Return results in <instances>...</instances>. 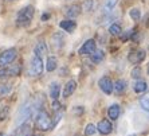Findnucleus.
<instances>
[{
	"label": "nucleus",
	"mask_w": 149,
	"mask_h": 136,
	"mask_svg": "<svg viewBox=\"0 0 149 136\" xmlns=\"http://www.w3.org/2000/svg\"><path fill=\"white\" fill-rule=\"evenodd\" d=\"M40 100H39V97L34 98V100H28V101L22 107L19 113H17V124H22V123L27 121V120L32 116L34 111L40 109Z\"/></svg>",
	"instance_id": "nucleus-1"
},
{
	"label": "nucleus",
	"mask_w": 149,
	"mask_h": 136,
	"mask_svg": "<svg viewBox=\"0 0 149 136\" xmlns=\"http://www.w3.org/2000/svg\"><path fill=\"white\" fill-rule=\"evenodd\" d=\"M35 14V10L32 6H26L23 7L19 12H17V16H16V25L20 26V27H26L31 23L32 18H34Z\"/></svg>",
	"instance_id": "nucleus-2"
},
{
	"label": "nucleus",
	"mask_w": 149,
	"mask_h": 136,
	"mask_svg": "<svg viewBox=\"0 0 149 136\" xmlns=\"http://www.w3.org/2000/svg\"><path fill=\"white\" fill-rule=\"evenodd\" d=\"M35 125L36 128L40 131H49L52 128V121L50 119V116L47 112L45 111H39L36 117H35Z\"/></svg>",
	"instance_id": "nucleus-3"
},
{
	"label": "nucleus",
	"mask_w": 149,
	"mask_h": 136,
	"mask_svg": "<svg viewBox=\"0 0 149 136\" xmlns=\"http://www.w3.org/2000/svg\"><path fill=\"white\" fill-rule=\"evenodd\" d=\"M43 73V62L42 58L38 55H34L30 62V69H28V74L31 77H38Z\"/></svg>",
	"instance_id": "nucleus-4"
},
{
	"label": "nucleus",
	"mask_w": 149,
	"mask_h": 136,
	"mask_svg": "<svg viewBox=\"0 0 149 136\" xmlns=\"http://www.w3.org/2000/svg\"><path fill=\"white\" fill-rule=\"evenodd\" d=\"M17 57V53L15 49H8L0 54V67H6L14 62Z\"/></svg>",
	"instance_id": "nucleus-5"
},
{
	"label": "nucleus",
	"mask_w": 149,
	"mask_h": 136,
	"mask_svg": "<svg viewBox=\"0 0 149 136\" xmlns=\"http://www.w3.org/2000/svg\"><path fill=\"white\" fill-rule=\"evenodd\" d=\"M20 65H14V66H10L7 69H1L0 70V80H4V78H8V77H15L20 74Z\"/></svg>",
	"instance_id": "nucleus-6"
},
{
	"label": "nucleus",
	"mask_w": 149,
	"mask_h": 136,
	"mask_svg": "<svg viewBox=\"0 0 149 136\" xmlns=\"http://www.w3.org/2000/svg\"><path fill=\"white\" fill-rule=\"evenodd\" d=\"M145 57H146V54H145V51L142 49H136V50H132L130 51V54H129V57H128V60H129V62H132V63H134V65H137V63H140V62H142V61L145 60Z\"/></svg>",
	"instance_id": "nucleus-7"
},
{
	"label": "nucleus",
	"mask_w": 149,
	"mask_h": 136,
	"mask_svg": "<svg viewBox=\"0 0 149 136\" xmlns=\"http://www.w3.org/2000/svg\"><path fill=\"white\" fill-rule=\"evenodd\" d=\"M95 51V42L93 39H89L83 43V46L79 49V54L81 55H89V54H93Z\"/></svg>",
	"instance_id": "nucleus-8"
},
{
	"label": "nucleus",
	"mask_w": 149,
	"mask_h": 136,
	"mask_svg": "<svg viewBox=\"0 0 149 136\" xmlns=\"http://www.w3.org/2000/svg\"><path fill=\"white\" fill-rule=\"evenodd\" d=\"M98 85H100V88L102 89L104 93L110 94L111 92H113V84H111V81L109 77H102L100 80V82H98Z\"/></svg>",
	"instance_id": "nucleus-9"
},
{
	"label": "nucleus",
	"mask_w": 149,
	"mask_h": 136,
	"mask_svg": "<svg viewBox=\"0 0 149 136\" xmlns=\"http://www.w3.org/2000/svg\"><path fill=\"white\" fill-rule=\"evenodd\" d=\"M12 136H31V125L28 123H22Z\"/></svg>",
	"instance_id": "nucleus-10"
},
{
	"label": "nucleus",
	"mask_w": 149,
	"mask_h": 136,
	"mask_svg": "<svg viewBox=\"0 0 149 136\" xmlns=\"http://www.w3.org/2000/svg\"><path fill=\"white\" fill-rule=\"evenodd\" d=\"M97 129L100 131V133H102V135H108V133L111 132L113 127H111V123L109 121L108 119H104V120H101V121L98 123Z\"/></svg>",
	"instance_id": "nucleus-11"
},
{
	"label": "nucleus",
	"mask_w": 149,
	"mask_h": 136,
	"mask_svg": "<svg viewBox=\"0 0 149 136\" xmlns=\"http://www.w3.org/2000/svg\"><path fill=\"white\" fill-rule=\"evenodd\" d=\"M51 43L54 50H59L63 47V43H65V38H63L62 34H54L51 38Z\"/></svg>",
	"instance_id": "nucleus-12"
},
{
	"label": "nucleus",
	"mask_w": 149,
	"mask_h": 136,
	"mask_svg": "<svg viewBox=\"0 0 149 136\" xmlns=\"http://www.w3.org/2000/svg\"><path fill=\"white\" fill-rule=\"evenodd\" d=\"M75 89H77V82L75 81H69L66 84V86H65V89H63V97L65 98H67V97H70L71 94L75 92Z\"/></svg>",
	"instance_id": "nucleus-13"
},
{
	"label": "nucleus",
	"mask_w": 149,
	"mask_h": 136,
	"mask_svg": "<svg viewBox=\"0 0 149 136\" xmlns=\"http://www.w3.org/2000/svg\"><path fill=\"white\" fill-rule=\"evenodd\" d=\"M59 26H61V28H63L65 31L73 32L74 30H75V27H77V23L74 20H62Z\"/></svg>",
	"instance_id": "nucleus-14"
},
{
	"label": "nucleus",
	"mask_w": 149,
	"mask_h": 136,
	"mask_svg": "<svg viewBox=\"0 0 149 136\" xmlns=\"http://www.w3.org/2000/svg\"><path fill=\"white\" fill-rule=\"evenodd\" d=\"M34 53H35V55H38V57H43L47 54V46H46L45 42H39L38 45L35 46V49H34Z\"/></svg>",
	"instance_id": "nucleus-15"
},
{
	"label": "nucleus",
	"mask_w": 149,
	"mask_h": 136,
	"mask_svg": "<svg viewBox=\"0 0 149 136\" xmlns=\"http://www.w3.org/2000/svg\"><path fill=\"white\" fill-rule=\"evenodd\" d=\"M120 112H121L120 107H118L117 104H113L110 108L108 109V115H109V117H110L111 120H117L118 116H120Z\"/></svg>",
	"instance_id": "nucleus-16"
},
{
	"label": "nucleus",
	"mask_w": 149,
	"mask_h": 136,
	"mask_svg": "<svg viewBox=\"0 0 149 136\" xmlns=\"http://www.w3.org/2000/svg\"><path fill=\"white\" fill-rule=\"evenodd\" d=\"M79 14H81V7L77 6V4L70 6V7H67V10H66V15L69 18H77Z\"/></svg>",
	"instance_id": "nucleus-17"
},
{
	"label": "nucleus",
	"mask_w": 149,
	"mask_h": 136,
	"mask_svg": "<svg viewBox=\"0 0 149 136\" xmlns=\"http://www.w3.org/2000/svg\"><path fill=\"white\" fill-rule=\"evenodd\" d=\"M59 92H61V86H59L56 82H52L50 85V97L52 100H56L59 97Z\"/></svg>",
	"instance_id": "nucleus-18"
},
{
	"label": "nucleus",
	"mask_w": 149,
	"mask_h": 136,
	"mask_svg": "<svg viewBox=\"0 0 149 136\" xmlns=\"http://www.w3.org/2000/svg\"><path fill=\"white\" fill-rule=\"evenodd\" d=\"M90 57H91V61H93L94 63H100L101 61H104L105 53L102 51V50H97V49H95V51H94L93 54H90Z\"/></svg>",
	"instance_id": "nucleus-19"
},
{
	"label": "nucleus",
	"mask_w": 149,
	"mask_h": 136,
	"mask_svg": "<svg viewBox=\"0 0 149 136\" xmlns=\"http://www.w3.org/2000/svg\"><path fill=\"white\" fill-rule=\"evenodd\" d=\"M56 65H58V61H56L55 57H49L47 63H46V70L47 72H54L56 69Z\"/></svg>",
	"instance_id": "nucleus-20"
},
{
	"label": "nucleus",
	"mask_w": 149,
	"mask_h": 136,
	"mask_svg": "<svg viewBox=\"0 0 149 136\" xmlns=\"http://www.w3.org/2000/svg\"><path fill=\"white\" fill-rule=\"evenodd\" d=\"M140 104H141L142 109L146 112H149V93H146L144 97L140 98Z\"/></svg>",
	"instance_id": "nucleus-21"
},
{
	"label": "nucleus",
	"mask_w": 149,
	"mask_h": 136,
	"mask_svg": "<svg viewBox=\"0 0 149 136\" xmlns=\"http://www.w3.org/2000/svg\"><path fill=\"white\" fill-rule=\"evenodd\" d=\"M117 3H118V0H106V3L104 4V11L105 12H110Z\"/></svg>",
	"instance_id": "nucleus-22"
},
{
	"label": "nucleus",
	"mask_w": 149,
	"mask_h": 136,
	"mask_svg": "<svg viewBox=\"0 0 149 136\" xmlns=\"http://www.w3.org/2000/svg\"><path fill=\"white\" fill-rule=\"evenodd\" d=\"M109 32H110L111 35H116V36H118V35H121L122 31H121V27L117 25V23H114V25H111L110 27H109Z\"/></svg>",
	"instance_id": "nucleus-23"
},
{
	"label": "nucleus",
	"mask_w": 149,
	"mask_h": 136,
	"mask_svg": "<svg viewBox=\"0 0 149 136\" xmlns=\"http://www.w3.org/2000/svg\"><path fill=\"white\" fill-rule=\"evenodd\" d=\"M145 89H146L145 81H137L134 84V92H137V93H141V92H144Z\"/></svg>",
	"instance_id": "nucleus-24"
},
{
	"label": "nucleus",
	"mask_w": 149,
	"mask_h": 136,
	"mask_svg": "<svg viewBox=\"0 0 149 136\" xmlns=\"http://www.w3.org/2000/svg\"><path fill=\"white\" fill-rule=\"evenodd\" d=\"M125 88H126V82H125L124 80H118L117 82H116L114 89L117 93H122V92L125 90Z\"/></svg>",
	"instance_id": "nucleus-25"
},
{
	"label": "nucleus",
	"mask_w": 149,
	"mask_h": 136,
	"mask_svg": "<svg viewBox=\"0 0 149 136\" xmlns=\"http://www.w3.org/2000/svg\"><path fill=\"white\" fill-rule=\"evenodd\" d=\"M129 15H130V18H132L134 22H139L140 18H141V12H140L139 8H133V10H130Z\"/></svg>",
	"instance_id": "nucleus-26"
},
{
	"label": "nucleus",
	"mask_w": 149,
	"mask_h": 136,
	"mask_svg": "<svg viewBox=\"0 0 149 136\" xmlns=\"http://www.w3.org/2000/svg\"><path fill=\"white\" fill-rule=\"evenodd\" d=\"M95 127L93 125V124H87L86 125V128H85V135H87V136H91V135H94L95 133Z\"/></svg>",
	"instance_id": "nucleus-27"
},
{
	"label": "nucleus",
	"mask_w": 149,
	"mask_h": 136,
	"mask_svg": "<svg viewBox=\"0 0 149 136\" xmlns=\"http://www.w3.org/2000/svg\"><path fill=\"white\" fill-rule=\"evenodd\" d=\"M11 85H3V86H0V94L1 96H4V94H7V93H10L11 92Z\"/></svg>",
	"instance_id": "nucleus-28"
},
{
	"label": "nucleus",
	"mask_w": 149,
	"mask_h": 136,
	"mask_svg": "<svg viewBox=\"0 0 149 136\" xmlns=\"http://www.w3.org/2000/svg\"><path fill=\"white\" fill-rule=\"evenodd\" d=\"M140 76H141V69H140V67H136V69L132 70V77L133 78H139Z\"/></svg>",
	"instance_id": "nucleus-29"
},
{
	"label": "nucleus",
	"mask_w": 149,
	"mask_h": 136,
	"mask_svg": "<svg viewBox=\"0 0 149 136\" xmlns=\"http://www.w3.org/2000/svg\"><path fill=\"white\" fill-rule=\"evenodd\" d=\"M91 6H93V0H86L85 4H83V8H85V11H90Z\"/></svg>",
	"instance_id": "nucleus-30"
},
{
	"label": "nucleus",
	"mask_w": 149,
	"mask_h": 136,
	"mask_svg": "<svg viewBox=\"0 0 149 136\" xmlns=\"http://www.w3.org/2000/svg\"><path fill=\"white\" fill-rule=\"evenodd\" d=\"M7 112H8V108H6V107H4V109L1 108V111H0V120H4L7 117Z\"/></svg>",
	"instance_id": "nucleus-31"
},
{
	"label": "nucleus",
	"mask_w": 149,
	"mask_h": 136,
	"mask_svg": "<svg viewBox=\"0 0 149 136\" xmlns=\"http://www.w3.org/2000/svg\"><path fill=\"white\" fill-rule=\"evenodd\" d=\"M52 109H54V111H61V104H59L58 101H56V100H54V104H52Z\"/></svg>",
	"instance_id": "nucleus-32"
},
{
	"label": "nucleus",
	"mask_w": 149,
	"mask_h": 136,
	"mask_svg": "<svg viewBox=\"0 0 149 136\" xmlns=\"http://www.w3.org/2000/svg\"><path fill=\"white\" fill-rule=\"evenodd\" d=\"M148 74H149V65H148Z\"/></svg>",
	"instance_id": "nucleus-33"
},
{
	"label": "nucleus",
	"mask_w": 149,
	"mask_h": 136,
	"mask_svg": "<svg viewBox=\"0 0 149 136\" xmlns=\"http://www.w3.org/2000/svg\"><path fill=\"white\" fill-rule=\"evenodd\" d=\"M7 1H14V0H7Z\"/></svg>",
	"instance_id": "nucleus-34"
},
{
	"label": "nucleus",
	"mask_w": 149,
	"mask_h": 136,
	"mask_svg": "<svg viewBox=\"0 0 149 136\" xmlns=\"http://www.w3.org/2000/svg\"><path fill=\"white\" fill-rule=\"evenodd\" d=\"M0 136H4V135H3V133H0Z\"/></svg>",
	"instance_id": "nucleus-35"
},
{
	"label": "nucleus",
	"mask_w": 149,
	"mask_h": 136,
	"mask_svg": "<svg viewBox=\"0 0 149 136\" xmlns=\"http://www.w3.org/2000/svg\"><path fill=\"white\" fill-rule=\"evenodd\" d=\"M34 136H40V135H34Z\"/></svg>",
	"instance_id": "nucleus-36"
}]
</instances>
